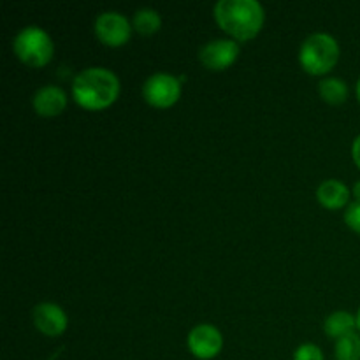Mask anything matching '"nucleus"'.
Instances as JSON below:
<instances>
[{
	"mask_svg": "<svg viewBox=\"0 0 360 360\" xmlns=\"http://www.w3.org/2000/svg\"><path fill=\"white\" fill-rule=\"evenodd\" d=\"M120 79L105 67H88L72 81V97L81 108L98 111L105 109L118 98Z\"/></svg>",
	"mask_w": 360,
	"mask_h": 360,
	"instance_id": "f257e3e1",
	"label": "nucleus"
},
{
	"mask_svg": "<svg viewBox=\"0 0 360 360\" xmlns=\"http://www.w3.org/2000/svg\"><path fill=\"white\" fill-rule=\"evenodd\" d=\"M214 20L234 41H250L262 30L266 13L257 0H220L214 6Z\"/></svg>",
	"mask_w": 360,
	"mask_h": 360,
	"instance_id": "f03ea898",
	"label": "nucleus"
},
{
	"mask_svg": "<svg viewBox=\"0 0 360 360\" xmlns=\"http://www.w3.org/2000/svg\"><path fill=\"white\" fill-rule=\"evenodd\" d=\"M340 44L333 35L326 32H315L301 44L299 62L308 74L322 76L334 69L340 60Z\"/></svg>",
	"mask_w": 360,
	"mask_h": 360,
	"instance_id": "7ed1b4c3",
	"label": "nucleus"
},
{
	"mask_svg": "<svg viewBox=\"0 0 360 360\" xmlns=\"http://www.w3.org/2000/svg\"><path fill=\"white\" fill-rule=\"evenodd\" d=\"M13 49L18 58L28 67H44L51 62L55 44L46 30L41 27L21 28L13 41Z\"/></svg>",
	"mask_w": 360,
	"mask_h": 360,
	"instance_id": "20e7f679",
	"label": "nucleus"
},
{
	"mask_svg": "<svg viewBox=\"0 0 360 360\" xmlns=\"http://www.w3.org/2000/svg\"><path fill=\"white\" fill-rule=\"evenodd\" d=\"M143 97L153 108H171L181 97V81L167 72L151 74L143 84Z\"/></svg>",
	"mask_w": 360,
	"mask_h": 360,
	"instance_id": "39448f33",
	"label": "nucleus"
},
{
	"mask_svg": "<svg viewBox=\"0 0 360 360\" xmlns=\"http://www.w3.org/2000/svg\"><path fill=\"white\" fill-rule=\"evenodd\" d=\"M132 28L134 27L127 20V16L116 13V11H105V13L98 14L95 20V35L102 44L111 46V48L125 44L130 39Z\"/></svg>",
	"mask_w": 360,
	"mask_h": 360,
	"instance_id": "423d86ee",
	"label": "nucleus"
},
{
	"mask_svg": "<svg viewBox=\"0 0 360 360\" xmlns=\"http://www.w3.org/2000/svg\"><path fill=\"white\" fill-rule=\"evenodd\" d=\"M186 345H188L190 354L195 359L211 360L224 348V336L211 323H199L190 330Z\"/></svg>",
	"mask_w": 360,
	"mask_h": 360,
	"instance_id": "0eeeda50",
	"label": "nucleus"
},
{
	"mask_svg": "<svg viewBox=\"0 0 360 360\" xmlns=\"http://www.w3.org/2000/svg\"><path fill=\"white\" fill-rule=\"evenodd\" d=\"M239 44L234 39H214L200 48L199 58L210 70H225L238 60Z\"/></svg>",
	"mask_w": 360,
	"mask_h": 360,
	"instance_id": "6e6552de",
	"label": "nucleus"
},
{
	"mask_svg": "<svg viewBox=\"0 0 360 360\" xmlns=\"http://www.w3.org/2000/svg\"><path fill=\"white\" fill-rule=\"evenodd\" d=\"M34 326L37 327L39 333H42L48 338H56L65 333L69 326L67 313L55 302H41L32 311Z\"/></svg>",
	"mask_w": 360,
	"mask_h": 360,
	"instance_id": "1a4fd4ad",
	"label": "nucleus"
},
{
	"mask_svg": "<svg viewBox=\"0 0 360 360\" xmlns=\"http://www.w3.org/2000/svg\"><path fill=\"white\" fill-rule=\"evenodd\" d=\"M35 112L42 118H53V116L62 115L67 108V94L56 84H46L35 91L32 98Z\"/></svg>",
	"mask_w": 360,
	"mask_h": 360,
	"instance_id": "9d476101",
	"label": "nucleus"
},
{
	"mask_svg": "<svg viewBox=\"0 0 360 360\" xmlns=\"http://www.w3.org/2000/svg\"><path fill=\"white\" fill-rule=\"evenodd\" d=\"M316 199L327 210H341L350 200V188L341 179H326L316 188Z\"/></svg>",
	"mask_w": 360,
	"mask_h": 360,
	"instance_id": "9b49d317",
	"label": "nucleus"
},
{
	"mask_svg": "<svg viewBox=\"0 0 360 360\" xmlns=\"http://www.w3.org/2000/svg\"><path fill=\"white\" fill-rule=\"evenodd\" d=\"M355 329H357V316H354L348 311H334L323 322L326 334L336 341L341 340L343 336H348V334L357 333Z\"/></svg>",
	"mask_w": 360,
	"mask_h": 360,
	"instance_id": "f8f14e48",
	"label": "nucleus"
},
{
	"mask_svg": "<svg viewBox=\"0 0 360 360\" xmlns=\"http://www.w3.org/2000/svg\"><path fill=\"white\" fill-rule=\"evenodd\" d=\"M319 94L327 104H343L348 98V84L341 77H326L320 81Z\"/></svg>",
	"mask_w": 360,
	"mask_h": 360,
	"instance_id": "ddd939ff",
	"label": "nucleus"
},
{
	"mask_svg": "<svg viewBox=\"0 0 360 360\" xmlns=\"http://www.w3.org/2000/svg\"><path fill=\"white\" fill-rule=\"evenodd\" d=\"M132 27L137 34L153 35L160 30L162 18L155 9H148V7H144V9L136 11L132 20Z\"/></svg>",
	"mask_w": 360,
	"mask_h": 360,
	"instance_id": "4468645a",
	"label": "nucleus"
},
{
	"mask_svg": "<svg viewBox=\"0 0 360 360\" xmlns=\"http://www.w3.org/2000/svg\"><path fill=\"white\" fill-rule=\"evenodd\" d=\"M336 360H360V333H352L336 341Z\"/></svg>",
	"mask_w": 360,
	"mask_h": 360,
	"instance_id": "2eb2a0df",
	"label": "nucleus"
},
{
	"mask_svg": "<svg viewBox=\"0 0 360 360\" xmlns=\"http://www.w3.org/2000/svg\"><path fill=\"white\" fill-rule=\"evenodd\" d=\"M294 360H323V352L313 343H304L294 352Z\"/></svg>",
	"mask_w": 360,
	"mask_h": 360,
	"instance_id": "dca6fc26",
	"label": "nucleus"
},
{
	"mask_svg": "<svg viewBox=\"0 0 360 360\" xmlns=\"http://www.w3.org/2000/svg\"><path fill=\"white\" fill-rule=\"evenodd\" d=\"M345 221H347V225L352 231L360 234V202H357V200L347 207V211H345Z\"/></svg>",
	"mask_w": 360,
	"mask_h": 360,
	"instance_id": "f3484780",
	"label": "nucleus"
},
{
	"mask_svg": "<svg viewBox=\"0 0 360 360\" xmlns=\"http://www.w3.org/2000/svg\"><path fill=\"white\" fill-rule=\"evenodd\" d=\"M352 157H354L355 165L360 169V134L355 137L354 144H352Z\"/></svg>",
	"mask_w": 360,
	"mask_h": 360,
	"instance_id": "a211bd4d",
	"label": "nucleus"
},
{
	"mask_svg": "<svg viewBox=\"0 0 360 360\" xmlns=\"http://www.w3.org/2000/svg\"><path fill=\"white\" fill-rule=\"evenodd\" d=\"M352 192H354L355 200H357V202H360V179H359L357 183H355V185H354V190H352Z\"/></svg>",
	"mask_w": 360,
	"mask_h": 360,
	"instance_id": "6ab92c4d",
	"label": "nucleus"
},
{
	"mask_svg": "<svg viewBox=\"0 0 360 360\" xmlns=\"http://www.w3.org/2000/svg\"><path fill=\"white\" fill-rule=\"evenodd\" d=\"M355 94H357V98H359V102H360V79L357 81V86H355Z\"/></svg>",
	"mask_w": 360,
	"mask_h": 360,
	"instance_id": "aec40b11",
	"label": "nucleus"
},
{
	"mask_svg": "<svg viewBox=\"0 0 360 360\" xmlns=\"http://www.w3.org/2000/svg\"><path fill=\"white\" fill-rule=\"evenodd\" d=\"M357 329H359V333H360V308H359V313H357Z\"/></svg>",
	"mask_w": 360,
	"mask_h": 360,
	"instance_id": "412c9836",
	"label": "nucleus"
}]
</instances>
